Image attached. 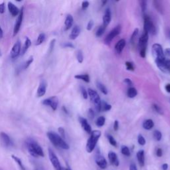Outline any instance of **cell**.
Here are the masks:
<instances>
[{"instance_id":"8d00e7d4","label":"cell","mask_w":170,"mask_h":170,"mask_svg":"<svg viewBox=\"0 0 170 170\" xmlns=\"http://www.w3.org/2000/svg\"><path fill=\"white\" fill-rule=\"evenodd\" d=\"M107 137H108V139L110 144H111L112 146H113L114 147H116L117 142L116 141V139L114 138V137L112 136H111V135H108Z\"/></svg>"},{"instance_id":"d6a6232c","label":"cell","mask_w":170,"mask_h":170,"mask_svg":"<svg viewBox=\"0 0 170 170\" xmlns=\"http://www.w3.org/2000/svg\"><path fill=\"white\" fill-rule=\"evenodd\" d=\"M112 108L111 104H108L106 102H102L101 103V111H109Z\"/></svg>"},{"instance_id":"c3c4849f","label":"cell","mask_w":170,"mask_h":170,"mask_svg":"<svg viewBox=\"0 0 170 170\" xmlns=\"http://www.w3.org/2000/svg\"><path fill=\"white\" fill-rule=\"evenodd\" d=\"M88 116L89 118H91V119H92L94 118V111H93V110L91 109V108H90L88 110Z\"/></svg>"},{"instance_id":"ee69618b","label":"cell","mask_w":170,"mask_h":170,"mask_svg":"<svg viewBox=\"0 0 170 170\" xmlns=\"http://www.w3.org/2000/svg\"><path fill=\"white\" fill-rule=\"evenodd\" d=\"M58 131L60 134V136L62 138H65V131H64V129L62 127H60L58 129Z\"/></svg>"},{"instance_id":"cb8c5ba5","label":"cell","mask_w":170,"mask_h":170,"mask_svg":"<svg viewBox=\"0 0 170 170\" xmlns=\"http://www.w3.org/2000/svg\"><path fill=\"white\" fill-rule=\"evenodd\" d=\"M143 128L145 130H149L153 128L154 126V122L151 119H148L146 120H145L143 122Z\"/></svg>"},{"instance_id":"d6986e66","label":"cell","mask_w":170,"mask_h":170,"mask_svg":"<svg viewBox=\"0 0 170 170\" xmlns=\"http://www.w3.org/2000/svg\"><path fill=\"white\" fill-rule=\"evenodd\" d=\"M108 159H109V161L110 162H111V164H112L113 166H118L119 164H120V162H119V160L118 159V156L116 153H114L113 152H110L108 153Z\"/></svg>"},{"instance_id":"e0dca14e","label":"cell","mask_w":170,"mask_h":170,"mask_svg":"<svg viewBox=\"0 0 170 170\" xmlns=\"http://www.w3.org/2000/svg\"><path fill=\"white\" fill-rule=\"evenodd\" d=\"M79 122L81 124L82 128L84 129V130L87 132L88 134H91L92 132V128L91 126H90V124L88 123L87 119L84 118L80 117L79 118Z\"/></svg>"},{"instance_id":"30bf717a","label":"cell","mask_w":170,"mask_h":170,"mask_svg":"<svg viewBox=\"0 0 170 170\" xmlns=\"http://www.w3.org/2000/svg\"><path fill=\"white\" fill-rule=\"evenodd\" d=\"M121 32V26H117L116 27L114 28L112 31L110 32L108 35L106 36V39H105V43L106 44H110L111 41L113 40L114 37H116L117 35L120 33Z\"/></svg>"},{"instance_id":"680465c9","label":"cell","mask_w":170,"mask_h":170,"mask_svg":"<svg viewBox=\"0 0 170 170\" xmlns=\"http://www.w3.org/2000/svg\"><path fill=\"white\" fill-rule=\"evenodd\" d=\"M165 88H166V91L170 93V84H167L166 85V87H165Z\"/></svg>"},{"instance_id":"44dd1931","label":"cell","mask_w":170,"mask_h":170,"mask_svg":"<svg viewBox=\"0 0 170 170\" xmlns=\"http://www.w3.org/2000/svg\"><path fill=\"white\" fill-rule=\"evenodd\" d=\"M125 46H126V41H125V39H120L115 45V50H116L117 53L120 54L124 50Z\"/></svg>"},{"instance_id":"bcb514c9","label":"cell","mask_w":170,"mask_h":170,"mask_svg":"<svg viewBox=\"0 0 170 170\" xmlns=\"http://www.w3.org/2000/svg\"><path fill=\"white\" fill-rule=\"evenodd\" d=\"M93 26H94V21H92V20H90L89 22L87 24V29L88 30V31H91V30L92 28V27H93Z\"/></svg>"},{"instance_id":"9c48e42d","label":"cell","mask_w":170,"mask_h":170,"mask_svg":"<svg viewBox=\"0 0 170 170\" xmlns=\"http://www.w3.org/2000/svg\"><path fill=\"white\" fill-rule=\"evenodd\" d=\"M42 104L45 106L51 107L53 111H55L58 107L59 99L57 97H52L43 100Z\"/></svg>"},{"instance_id":"ffe728a7","label":"cell","mask_w":170,"mask_h":170,"mask_svg":"<svg viewBox=\"0 0 170 170\" xmlns=\"http://www.w3.org/2000/svg\"><path fill=\"white\" fill-rule=\"evenodd\" d=\"M80 33H81V28L78 26H75L73 28L71 34L69 35L70 39L71 40L76 39L79 36Z\"/></svg>"},{"instance_id":"4316f807","label":"cell","mask_w":170,"mask_h":170,"mask_svg":"<svg viewBox=\"0 0 170 170\" xmlns=\"http://www.w3.org/2000/svg\"><path fill=\"white\" fill-rule=\"evenodd\" d=\"M12 159H13V160L18 164V166L20 168V169H21V170H26V168H25V166H23V164L22 163V161H21V159H20L18 157H17V156H14V155H12Z\"/></svg>"},{"instance_id":"d590c367","label":"cell","mask_w":170,"mask_h":170,"mask_svg":"<svg viewBox=\"0 0 170 170\" xmlns=\"http://www.w3.org/2000/svg\"><path fill=\"white\" fill-rule=\"evenodd\" d=\"M138 33H139V29L138 28L136 29H134V31L133 32V34H132V35L131 37V39H130V42L131 43H134V41H135V40H136V37H138Z\"/></svg>"},{"instance_id":"277c9868","label":"cell","mask_w":170,"mask_h":170,"mask_svg":"<svg viewBox=\"0 0 170 170\" xmlns=\"http://www.w3.org/2000/svg\"><path fill=\"white\" fill-rule=\"evenodd\" d=\"M88 94L91 99V101L92 104L94 105V106L96 109L97 112L101 111V97H99L98 94L97 92V91H94V90L91 88L88 89Z\"/></svg>"},{"instance_id":"3957f363","label":"cell","mask_w":170,"mask_h":170,"mask_svg":"<svg viewBox=\"0 0 170 170\" xmlns=\"http://www.w3.org/2000/svg\"><path fill=\"white\" fill-rule=\"evenodd\" d=\"M101 136V131L99 130L92 131V132L91 133V136H90L89 139H88L86 145V149L88 153H91L93 152Z\"/></svg>"},{"instance_id":"ab89813d","label":"cell","mask_w":170,"mask_h":170,"mask_svg":"<svg viewBox=\"0 0 170 170\" xmlns=\"http://www.w3.org/2000/svg\"><path fill=\"white\" fill-rule=\"evenodd\" d=\"M138 142L139 145H140V146H144V145L146 144V139H145L144 137L142 136V135L139 134L138 136Z\"/></svg>"},{"instance_id":"8992f818","label":"cell","mask_w":170,"mask_h":170,"mask_svg":"<svg viewBox=\"0 0 170 170\" xmlns=\"http://www.w3.org/2000/svg\"><path fill=\"white\" fill-rule=\"evenodd\" d=\"M152 53L156 62H162L166 60L164 52L161 45L155 43L152 46Z\"/></svg>"},{"instance_id":"83f0119b","label":"cell","mask_w":170,"mask_h":170,"mask_svg":"<svg viewBox=\"0 0 170 170\" xmlns=\"http://www.w3.org/2000/svg\"><path fill=\"white\" fill-rule=\"evenodd\" d=\"M45 34L43 33H40L37 37L35 45H41L45 41Z\"/></svg>"},{"instance_id":"ac0fdd59","label":"cell","mask_w":170,"mask_h":170,"mask_svg":"<svg viewBox=\"0 0 170 170\" xmlns=\"http://www.w3.org/2000/svg\"><path fill=\"white\" fill-rule=\"evenodd\" d=\"M7 7H8L9 13H11V15L13 17L19 16L20 10L18 9V7L16 6V5L13 4L12 2H8Z\"/></svg>"},{"instance_id":"e7e4bbea","label":"cell","mask_w":170,"mask_h":170,"mask_svg":"<svg viewBox=\"0 0 170 170\" xmlns=\"http://www.w3.org/2000/svg\"><path fill=\"white\" fill-rule=\"evenodd\" d=\"M64 170H71V168H70L69 167H68V168H67Z\"/></svg>"},{"instance_id":"836d02e7","label":"cell","mask_w":170,"mask_h":170,"mask_svg":"<svg viewBox=\"0 0 170 170\" xmlns=\"http://www.w3.org/2000/svg\"><path fill=\"white\" fill-rule=\"evenodd\" d=\"M121 152L123 155L126 156H130V151L129 148L126 146H122L121 148Z\"/></svg>"},{"instance_id":"681fc988","label":"cell","mask_w":170,"mask_h":170,"mask_svg":"<svg viewBox=\"0 0 170 170\" xmlns=\"http://www.w3.org/2000/svg\"><path fill=\"white\" fill-rule=\"evenodd\" d=\"M124 83H126V84H128V86H132V85H133V83H132V81H131V79L128 78L124 79Z\"/></svg>"},{"instance_id":"9a60e30c","label":"cell","mask_w":170,"mask_h":170,"mask_svg":"<svg viewBox=\"0 0 170 170\" xmlns=\"http://www.w3.org/2000/svg\"><path fill=\"white\" fill-rule=\"evenodd\" d=\"M95 160H96V163L97 164V166H99L102 169H104L107 168L108 163H107L106 159H105L103 156H101V155H98V156H97Z\"/></svg>"},{"instance_id":"7402d4cb","label":"cell","mask_w":170,"mask_h":170,"mask_svg":"<svg viewBox=\"0 0 170 170\" xmlns=\"http://www.w3.org/2000/svg\"><path fill=\"white\" fill-rule=\"evenodd\" d=\"M73 17L71 16V15H68L65 19V21H64V27H65V31L67 30H68L69 29H71V27L73 25Z\"/></svg>"},{"instance_id":"f35d334b","label":"cell","mask_w":170,"mask_h":170,"mask_svg":"<svg viewBox=\"0 0 170 170\" xmlns=\"http://www.w3.org/2000/svg\"><path fill=\"white\" fill-rule=\"evenodd\" d=\"M77 59L79 63H82L83 62V54L81 50H78L77 53Z\"/></svg>"},{"instance_id":"5bb4252c","label":"cell","mask_w":170,"mask_h":170,"mask_svg":"<svg viewBox=\"0 0 170 170\" xmlns=\"http://www.w3.org/2000/svg\"><path fill=\"white\" fill-rule=\"evenodd\" d=\"M47 84L46 81H45V80H42V81L40 82L39 87L37 88V97H42L45 94L46 91H47Z\"/></svg>"},{"instance_id":"db71d44e","label":"cell","mask_w":170,"mask_h":170,"mask_svg":"<svg viewBox=\"0 0 170 170\" xmlns=\"http://www.w3.org/2000/svg\"><path fill=\"white\" fill-rule=\"evenodd\" d=\"M156 155H157V156L158 157H162V155H163V151H162V149L161 148H158L157 149V151H156Z\"/></svg>"},{"instance_id":"03108f58","label":"cell","mask_w":170,"mask_h":170,"mask_svg":"<svg viewBox=\"0 0 170 170\" xmlns=\"http://www.w3.org/2000/svg\"><path fill=\"white\" fill-rule=\"evenodd\" d=\"M35 170H39V169H36Z\"/></svg>"},{"instance_id":"8fae6325","label":"cell","mask_w":170,"mask_h":170,"mask_svg":"<svg viewBox=\"0 0 170 170\" xmlns=\"http://www.w3.org/2000/svg\"><path fill=\"white\" fill-rule=\"evenodd\" d=\"M23 19V7H22L21 9H20L19 14L16 20V24H15L14 29H13V37L16 36L18 33V32L19 31L20 28H21V24H22Z\"/></svg>"},{"instance_id":"f6af8a7d","label":"cell","mask_w":170,"mask_h":170,"mask_svg":"<svg viewBox=\"0 0 170 170\" xmlns=\"http://www.w3.org/2000/svg\"><path fill=\"white\" fill-rule=\"evenodd\" d=\"M81 92H82V95H83V97L84 98V99H87L88 98V92L87 91H86L85 90V88L84 87L81 88Z\"/></svg>"},{"instance_id":"5b68a950","label":"cell","mask_w":170,"mask_h":170,"mask_svg":"<svg viewBox=\"0 0 170 170\" xmlns=\"http://www.w3.org/2000/svg\"><path fill=\"white\" fill-rule=\"evenodd\" d=\"M149 34L148 32L144 31L141 37L139 39V55L142 58L146 57V47L148 42Z\"/></svg>"},{"instance_id":"60d3db41","label":"cell","mask_w":170,"mask_h":170,"mask_svg":"<svg viewBox=\"0 0 170 170\" xmlns=\"http://www.w3.org/2000/svg\"><path fill=\"white\" fill-rule=\"evenodd\" d=\"M153 108L155 111H156V112H158V114H163V112H162V110L161 109L160 106H159L158 104H153V106H152Z\"/></svg>"},{"instance_id":"6da1fadb","label":"cell","mask_w":170,"mask_h":170,"mask_svg":"<svg viewBox=\"0 0 170 170\" xmlns=\"http://www.w3.org/2000/svg\"><path fill=\"white\" fill-rule=\"evenodd\" d=\"M26 146L28 152L34 158L44 157V152L41 146L33 139L29 138L26 141Z\"/></svg>"},{"instance_id":"4fadbf2b","label":"cell","mask_w":170,"mask_h":170,"mask_svg":"<svg viewBox=\"0 0 170 170\" xmlns=\"http://www.w3.org/2000/svg\"><path fill=\"white\" fill-rule=\"evenodd\" d=\"M0 140H1L2 144L5 147H10L13 146V142L12 139L8 135L3 132H2L0 133Z\"/></svg>"},{"instance_id":"7bdbcfd3","label":"cell","mask_w":170,"mask_h":170,"mask_svg":"<svg viewBox=\"0 0 170 170\" xmlns=\"http://www.w3.org/2000/svg\"><path fill=\"white\" fill-rule=\"evenodd\" d=\"M126 66L127 70H128V71H134V64L132 63L128 62V61L126 62Z\"/></svg>"},{"instance_id":"74e56055","label":"cell","mask_w":170,"mask_h":170,"mask_svg":"<svg viewBox=\"0 0 170 170\" xmlns=\"http://www.w3.org/2000/svg\"><path fill=\"white\" fill-rule=\"evenodd\" d=\"M33 62V57L31 56L27 60V61L24 63L23 68L24 69H27L30 66V64H31Z\"/></svg>"},{"instance_id":"816d5d0a","label":"cell","mask_w":170,"mask_h":170,"mask_svg":"<svg viewBox=\"0 0 170 170\" xmlns=\"http://www.w3.org/2000/svg\"><path fill=\"white\" fill-rule=\"evenodd\" d=\"M5 12V3L3 2L0 3V13H4Z\"/></svg>"},{"instance_id":"7c38bea8","label":"cell","mask_w":170,"mask_h":170,"mask_svg":"<svg viewBox=\"0 0 170 170\" xmlns=\"http://www.w3.org/2000/svg\"><path fill=\"white\" fill-rule=\"evenodd\" d=\"M21 43L20 41H18L14 44L13 46L12 51L10 52V57L12 59L17 58L20 54H21Z\"/></svg>"},{"instance_id":"ba28073f","label":"cell","mask_w":170,"mask_h":170,"mask_svg":"<svg viewBox=\"0 0 170 170\" xmlns=\"http://www.w3.org/2000/svg\"><path fill=\"white\" fill-rule=\"evenodd\" d=\"M48 152H49V159H50V161H51V164L53 165V166L54 167V169L55 170H63L61 165V163H60L55 153H54L51 148H49Z\"/></svg>"},{"instance_id":"f5cc1de1","label":"cell","mask_w":170,"mask_h":170,"mask_svg":"<svg viewBox=\"0 0 170 170\" xmlns=\"http://www.w3.org/2000/svg\"><path fill=\"white\" fill-rule=\"evenodd\" d=\"M63 47L67 48H74V45L71 43H64L63 44Z\"/></svg>"},{"instance_id":"7a4b0ae2","label":"cell","mask_w":170,"mask_h":170,"mask_svg":"<svg viewBox=\"0 0 170 170\" xmlns=\"http://www.w3.org/2000/svg\"><path fill=\"white\" fill-rule=\"evenodd\" d=\"M47 137L54 146L57 148H60L63 149H68L69 146L68 144L64 140V139L62 138L59 134L54 132H48Z\"/></svg>"},{"instance_id":"484cf974","label":"cell","mask_w":170,"mask_h":170,"mask_svg":"<svg viewBox=\"0 0 170 170\" xmlns=\"http://www.w3.org/2000/svg\"><path fill=\"white\" fill-rule=\"evenodd\" d=\"M137 94H138V91H137V90L135 88L131 87V88H130L128 90L127 95H128V97L129 98H133L134 97H136L137 96Z\"/></svg>"},{"instance_id":"f1b7e54d","label":"cell","mask_w":170,"mask_h":170,"mask_svg":"<svg viewBox=\"0 0 170 170\" xmlns=\"http://www.w3.org/2000/svg\"><path fill=\"white\" fill-rule=\"evenodd\" d=\"M74 78H77V79L82 80V81L86 82V83L90 82V77L88 74H77V75L74 76Z\"/></svg>"},{"instance_id":"9f6ffc18","label":"cell","mask_w":170,"mask_h":170,"mask_svg":"<svg viewBox=\"0 0 170 170\" xmlns=\"http://www.w3.org/2000/svg\"><path fill=\"white\" fill-rule=\"evenodd\" d=\"M130 170H138L136 165L134 163H132L130 165Z\"/></svg>"},{"instance_id":"2e32d148","label":"cell","mask_w":170,"mask_h":170,"mask_svg":"<svg viewBox=\"0 0 170 170\" xmlns=\"http://www.w3.org/2000/svg\"><path fill=\"white\" fill-rule=\"evenodd\" d=\"M102 25L104 27H107L111 21V9H107L106 11H105L104 15L102 18Z\"/></svg>"},{"instance_id":"e575fe53","label":"cell","mask_w":170,"mask_h":170,"mask_svg":"<svg viewBox=\"0 0 170 170\" xmlns=\"http://www.w3.org/2000/svg\"><path fill=\"white\" fill-rule=\"evenodd\" d=\"M153 138L157 141H160L162 138V134L159 130H155L153 132Z\"/></svg>"},{"instance_id":"4dcf8cb0","label":"cell","mask_w":170,"mask_h":170,"mask_svg":"<svg viewBox=\"0 0 170 170\" xmlns=\"http://www.w3.org/2000/svg\"><path fill=\"white\" fill-rule=\"evenodd\" d=\"M106 27H104L103 25H102V26H100L98 27V29H97V31L96 32V36L97 37H101L102 35L104 34V31H105V30H106Z\"/></svg>"},{"instance_id":"6125c7cd","label":"cell","mask_w":170,"mask_h":170,"mask_svg":"<svg viewBox=\"0 0 170 170\" xmlns=\"http://www.w3.org/2000/svg\"><path fill=\"white\" fill-rule=\"evenodd\" d=\"M3 37V32L1 27V26H0V38H2Z\"/></svg>"},{"instance_id":"7dc6e473","label":"cell","mask_w":170,"mask_h":170,"mask_svg":"<svg viewBox=\"0 0 170 170\" xmlns=\"http://www.w3.org/2000/svg\"><path fill=\"white\" fill-rule=\"evenodd\" d=\"M146 5H147V2L146 1H141L140 6H141V8H142V10L143 12H144L145 11H146Z\"/></svg>"},{"instance_id":"d4e9b609","label":"cell","mask_w":170,"mask_h":170,"mask_svg":"<svg viewBox=\"0 0 170 170\" xmlns=\"http://www.w3.org/2000/svg\"><path fill=\"white\" fill-rule=\"evenodd\" d=\"M31 45V40H30L28 37L26 38V41H25V43L23 45V47L21 48V55H23L27 52V51L28 50V49L29 48V47Z\"/></svg>"},{"instance_id":"603a6c76","label":"cell","mask_w":170,"mask_h":170,"mask_svg":"<svg viewBox=\"0 0 170 170\" xmlns=\"http://www.w3.org/2000/svg\"><path fill=\"white\" fill-rule=\"evenodd\" d=\"M137 159L139 166L141 167H144L145 165V156H144V151L139 150L137 153Z\"/></svg>"},{"instance_id":"f907efd6","label":"cell","mask_w":170,"mask_h":170,"mask_svg":"<svg viewBox=\"0 0 170 170\" xmlns=\"http://www.w3.org/2000/svg\"><path fill=\"white\" fill-rule=\"evenodd\" d=\"M89 6V2L87 1H84L82 3V8L83 9H86L87 8H88Z\"/></svg>"},{"instance_id":"11a10c76","label":"cell","mask_w":170,"mask_h":170,"mask_svg":"<svg viewBox=\"0 0 170 170\" xmlns=\"http://www.w3.org/2000/svg\"><path fill=\"white\" fill-rule=\"evenodd\" d=\"M119 128V123L118 120H115L114 123V130L115 131H117Z\"/></svg>"},{"instance_id":"b9f144b4","label":"cell","mask_w":170,"mask_h":170,"mask_svg":"<svg viewBox=\"0 0 170 170\" xmlns=\"http://www.w3.org/2000/svg\"><path fill=\"white\" fill-rule=\"evenodd\" d=\"M55 41H56V40L54 39H53L51 41V43H50V45H49V53H51L53 52L54 47V45H55Z\"/></svg>"},{"instance_id":"91938a15","label":"cell","mask_w":170,"mask_h":170,"mask_svg":"<svg viewBox=\"0 0 170 170\" xmlns=\"http://www.w3.org/2000/svg\"><path fill=\"white\" fill-rule=\"evenodd\" d=\"M165 63H166V64L167 65V67H168V68L170 70V59H168V60L166 59Z\"/></svg>"},{"instance_id":"94428289","label":"cell","mask_w":170,"mask_h":170,"mask_svg":"<svg viewBox=\"0 0 170 170\" xmlns=\"http://www.w3.org/2000/svg\"><path fill=\"white\" fill-rule=\"evenodd\" d=\"M168 163H163L162 165V169L163 170H168Z\"/></svg>"},{"instance_id":"f546056e","label":"cell","mask_w":170,"mask_h":170,"mask_svg":"<svg viewBox=\"0 0 170 170\" xmlns=\"http://www.w3.org/2000/svg\"><path fill=\"white\" fill-rule=\"evenodd\" d=\"M97 87L104 94H108V91H107V88H106V87L104 86V85L101 83V82H97Z\"/></svg>"},{"instance_id":"52a82bcc","label":"cell","mask_w":170,"mask_h":170,"mask_svg":"<svg viewBox=\"0 0 170 170\" xmlns=\"http://www.w3.org/2000/svg\"><path fill=\"white\" fill-rule=\"evenodd\" d=\"M144 31L148 33V34H151L152 35L156 33V29L155 27L153 21L151 18L147 15L144 16Z\"/></svg>"},{"instance_id":"1f68e13d","label":"cell","mask_w":170,"mask_h":170,"mask_svg":"<svg viewBox=\"0 0 170 170\" xmlns=\"http://www.w3.org/2000/svg\"><path fill=\"white\" fill-rule=\"evenodd\" d=\"M105 121H106V120H105V118L104 116L98 117L97 120V122H96L97 126L98 127L103 126L105 124Z\"/></svg>"},{"instance_id":"6f0895ef","label":"cell","mask_w":170,"mask_h":170,"mask_svg":"<svg viewBox=\"0 0 170 170\" xmlns=\"http://www.w3.org/2000/svg\"><path fill=\"white\" fill-rule=\"evenodd\" d=\"M164 55H165V57H166V56L170 57V48H168L165 50Z\"/></svg>"},{"instance_id":"be15d7a7","label":"cell","mask_w":170,"mask_h":170,"mask_svg":"<svg viewBox=\"0 0 170 170\" xmlns=\"http://www.w3.org/2000/svg\"><path fill=\"white\" fill-rule=\"evenodd\" d=\"M63 111H64V112L67 113V114H68V111H67V110L66 109L65 107L63 106Z\"/></svg>"}]
</instances>
